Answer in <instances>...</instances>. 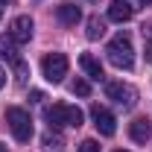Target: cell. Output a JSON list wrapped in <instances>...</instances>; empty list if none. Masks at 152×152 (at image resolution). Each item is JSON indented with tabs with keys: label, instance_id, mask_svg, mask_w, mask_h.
I'll return each instance as SVG.
<instances>
[{
	"label": "cell",
	"instance_id": "5bb4252c",
	"mask_svg": "<svg viewBox=\"0 0 152 152\" xmlns=\"http://www.w3.org/2000/svg\"><path fill=\"white\" fill-rule=\"evenodd\" d=\"M41 143H44V146H47V149L50 152H58L61 149V146H64V140H61V134H44V137H41Z\"/></svg>",
	"mask_w": 152,
	"mask_h": 152
},
{
	"label": "cell",
	"instance_id": "7402d4cb",
	"mask_svg": "<svg viewBox=\"0 0 152 152\" xmlns=\"http://www.w3.org/2000/svg\"><path fill=\"white\" fill-rule=\"evenodd\" d=\"M3 3H12V0H0V6H3Z\"/></svg>",
	"mask_w": 152,
	"mask_h": 152
},
{
	"label": "cell",
	"instance_id": "44dd1931",
	"mask_svg": "<svg viewBox=\"0 0 152 152\" xmlns=\"http://www.w3.org/2000/svg\"><path fill=\"white\" fill-rule=\"evenodd\" d=\"M0 152H6V143H0Z\"/></svg>",
	"mask_w": 152,
	"mask_h": 152
},
{
	"label": "cell",
	"instance_id": "52a82bcc",
	"mask_svg": "<svg viewBox=\"0 0 152 152\" xmlns=\"http://www.w3.org/2000/svg\"><path fill=\"white\" fill-rule=\"evenodd\" d=\"M32 29H35V23H32L29 15H18V18L9 23V35L15 38L18 44H26V41L32 38Z\"/></svg>",
	"mask_w": 152,
	"mask_h": 152
},
{
	"label": "cell",
	"instance_id": "603a6c76",
	"mask_svg": "<svg viewBox=\"0 0 152 152\" xmlns=\"http://www.w3.org/2000/svg\"><path fill=\"white\" fill-rule=\"evenodd\" d=\"M114 152H126V149H114Z\"/></svg>",
	"mask_w": 152,
	"mask_h": 152
},
{
	"label": "cell",
	"instance_id": "d6986e66",
	"mask_svg": "<svg viewBox=\"0 0 152 152\" xmlns=\"http://www.w3.org/2000/svg\"><path fill=\"white\" fill-rule=\"evenodd\" d=\"M3 85H6V70L0 67V88H3Z\"/></svg>",
	"mask_w": 152,
	"mask_h": 152
},
{
	"label": "cell",
	"instance_id": "9a60e30c",
	"mask_svg": "<svg viewBox=\"0 0 152 152\" xmlns=\"http://www.w3.org/2000/svg\"><path fill=\"white\" fill-rule=\"evenodd\" d=\"M70 94H76V96H91V85H88L85 79H73V82H70Z\"/></svg>",
	"mask_w": 152,
	"mask_h": 152
},
{
	"label": "cell",
	"instance_id": "6da1fadb",
	"mask_svg": "<svg viewBox=\"0 0 152 152\" xmlns=\"http://www.w3.org/2000/svg\"><path fill=\"white\" fill-rule=\"evenodd\" d=\"M105 56H108V61L117 70H132L134 67V47H132L129 32H117L108 41V47H105Z\"/></svg>",
	"mask_w": 152,
	"mask_h": 152
},
{
	"label": "cell",
	"instance_id": "ac0fdd59",
	"mask_svg": "<svg viewBox=\"0 0 152 152\" xmlns=\"http://www.w3.org/2000/svg\"><path fill=\"white\" fill-rule=\"evenodd\" d=\"M143 56H146V61H152V41H146V53Z\"/></svg>",
	"mask_w": 152,
	"mask_h": 152
},
{
	"label": "cell",
	"instance_id": "2e32d148",
	"mask_svg": "<svg viewBox=\"0 0 152 152\" xmlns=\"http://www.w3.org/2000/svg\"><path fill=\"white\" fill-rule=\"evenodd\" d=\"M79 152H99V143L88 137V140H82V143H79Z\"/></svg>",
	"mask_w": 152,
	"mask_h": 152
},
{
	"label": "cell",
	"instance_id": "e0dca14e",
	"mask_svg": "<svg viewBox=\"0 0 152 152\" xmlns=\"http://www.w3.org/2000/svg\"><path fill=\"white\" fill-rule=\"evenodd\" d=\"M140 29H143V38H146V41H152V18L143 20V26H140Z\"/></svg>",
	"mask_w": 152,
	"mask_h": 152
},
{
	"label": "cell",
	"instance_id": "9c48e42d",
	"mask_svg": "<svg viewBox=\"0 0 152 152\" xmlns=\"http://www.w3.org/2000/svg\"><path fill=\"white\" fill-rule=\"evenodd\" d=\"M56 18L64 23V26H76L79 20H82V9L76 6V3H58L56 6Z\"/></svg>",
	"mask_w": 152,
	"mask_h": 152
},
{
	"label": "cell",
	"instance_id": "3957f363",
	"mask_svg": "<svg viewBox=\"0 0 152 152\" xmlns=\"http://www.w3.org/2000/svg\"><path fill=\"white\" fill-rule=\"evenodd\" d=\"M6 123H9V129H12L18 143H29L32 140V117L23 108H18V105L6 108Z\"/></svg>",
	"mask_w": 152,
	"mask_h": 152
},
{
	"label": "cell",
	"instance_id": "ba28073f",
	"mask_svg": "<svg viewBox=\"0 0 152 152\" xmlns=\"http://www.w3.org/2000/svg\"><path fill=\"white\" fill-rule=\"evenodd\" d=\"M0 58H6V61H9V64H15V67L23 61L20 53H18V41L9 35V32H6V35H0Z\"/></svg>",
	"mask_w": 152,
	"mask_h": 152
},
{
	"label": "cell",
	"instance_id": "277c9868",
	"mask_svg": "<svg viewBox=\"0 0 152 152\" xmlns=\"http://www.w3.org/2000/svg\"><path fill=\"white\" fill-rule=\"evenodd\" d=\"M105 96L114 99L123 111H129V108L137 105V88L129 85V82H123V79H120V82H108V85H105Z\"/></svg>",
	"mask_w": 152,
	"mask_h": 152
},
{
	"label": "cell",
	"instance_id": "8992f818",
	"mask_svg": "<svg viewBox=\"0 0 152 152\" xmlns=\"http://www.w3.org/2000/svg\"><path fill=\"white\" fill-rule=\"evenodd\" d=\"M91 120H94L96 132L102 134V137H111L117 132V120H114V114L105 108V105H94L91 108Z\"/></svg>",
	"mask_w": 152,
	"mask_h": 152
},
{
	"label": "cell",
	"instance_id": "7c38bea8",
	"mask_svg": "<svg viewBox=\"0 0 152 152\" xmlns=\"http://www.w3.org/2000/svg\"><path fill=\"white\" fill-rule=\"evenodd\" d=\"M129 134H132L134 143H146L152 137V123L146 117H137V120H132V126H129Z\"/></svg>",
	"mask_w": 152,
	"mask_h": 152
},
{
	"label": "cell",
	"instance_id": "ffe728a7",
	"mask_svg": "<svg viewBox=\"0 0 152 152\" xmlns=\"http://www.w3.org/2000/svg\"><path fill=\"white\" fill-rule=\"evenodd\" d=\"M137 3H143V6H149V3H152V0H137Z\"/></svg>",
	"mask_w": 152,
	"mask_h": 152
},
{
	"label": "cell",
	"instance_id": "30bf717a",
	"mask_svg": "<svg viewBox=\"0 0 152 152\" xmlns=\"http://www.w3.org/2000/svg\"><path fill=\"white\" fill-rule=\"evenodd\" d=\"M134 9L126 3V0H111L108 3V18L114 20V23H126V20H132Z\"/></svg>",
	"mask_w": 152,
	"mask_h": 152
},
{
	"label": "cell",
	"instance_id": "7a4b0ae2",
	"mask_svg": "<svg viewBox=\"0 0 152 152\" xmlns=\"http://www.w3.org/2000/svg\"><path fill=\"white\" fill-rule=\"evenodd\" d=\"M47 123H50V129H61V126H70V129H79L82 126V120H85V114L79 111L76 105H67V102H56V105H50L47 111Z\"/></svg>",
	"mask_w": 152,
	"mask_h": 152
},
{
	"label": "cell",
	"instance_id": "8fae6325",
	"mask_svg": "<svg viewBox=\"0 0 152 152\" xmlns=\"http://www.w3.org/2000/svg\"><path fill=\"white\" fill-rule=\"evenodd\" d=\"M79 67L88 73V79H94V82H102V79H105V73H102V64H99V61H96L91 53H82V56H79Z\"/></svg>",
	"mask_w": 152,
	"mask_h": 152
},
{
	"label": "cell",
	"instance_id": "4fadbf2b",
	"mask_svg": "<svg viewBox=\"0 0 152 152\" xmlns=\"http://www.w3.org/2000/svg\"><path fill=\"white\" fill-rule=\"evenodd\" d=\"M105 35V23H102V20L96 18H88V38H91V41H96V38H102Z\"/></svg>",
	"mask_w": 152,
	"mask_h": 152
},
{
	"label": "cell",
	"instance_id": "5b68a950",
	"mask_svg": "<svg viewBox=\"0 0 152 152\" xmlns=\"http://www.w3.org/2000/svg\"><path fill=\"white\" fill-rule=\"evenodd\" d=\"M67 67H70V61H67L64 53H47V56L41 58V73H44L47 82H53V85H58L67 76Z\"/></svg>",
	"mask_w": 152,
	"mask_h": 152
}]
</instances>
